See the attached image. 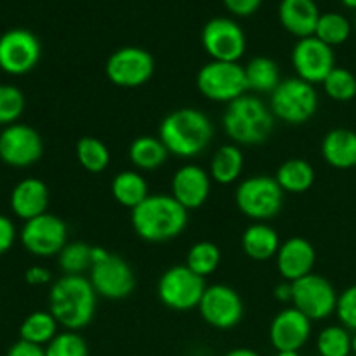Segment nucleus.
I'll return each instance as SVG.
<instances>
[{"label": "nucleus", "instance_id": "nucleus-1", "mask_svg": "<svg viewBox=\"0 0 356 356\" xmlns=\"http://www.w3.org/2000/svg\"><path fill=\"white\" fill-rule=\"evenodd\" d=\"M96 299L89 278L82 275H65L52 284L49 292V312L66 330H82L96 315Z\"/></svg>", "mask_w": 356, "mask_h": 356}, {"label": "nucleus", "instance_id": "nucleus-2", "mask_svg": "<svg viewBox=\"0 0 356 356\" xmlns=\"http://www.w3.org/2000/svg\"><path fill=\"white\" fill-rule=\"evenodd\" d=\"M131 222L139 238L152 243L169 242L184 232L188 211L172 195H149L132 209Z\"/></svg>", "mask_w": 356, "mask_h": 356}, {"label": "nucleus", "instance_id": "nucleus-3", "mask_svg": "<svg viewBox=\"0 0 356 356\" xmlns=\"http://www.w3.org/2000/svg\"><path fill=\"white\" fill-rule=\"evenodd\" d=\"M214 136L211 120L197 108H179L167 115L159 127V138L169 155L193 159L207 149Z\"/></svg>", "mask_w": 356, "mask_h": 356}, {"label": "nucleus", "instance_id": "nucleus-4", "mask_svg": "<svg viewBox=\"0 0 356 356\" xmlns=\"http://www.w3.org/2000/svg\"><path fill=\"white\" fill-rule=\"evenodd\" d=\"M275 115L257 96L243 94L228 104L222 127L236 145H261L273 131Z\"/></svg>", "mask_w": 356, "mask_h": 356}, {"label": "nucleus", "instance_id": "nucleus-5", "mask_svg": "<svg viewBox=\"0 0 356 356\" xmlns=\"http://www.w3.org/2000/svg\"><path fill=\"white\" fill-rule=\"evenodd\" d=\"M270 110L285 124H305L318 110V94L315 86L299 76L282 80L271 92Z\"/></svg>", "mask_w": 356, "mask_h": 356}, {"label": "nucleus", "instance_id": "nucleus-6", "mask_svg": "<svg viewBox=\"0 0 356 356\" xmlns=\"http://www.w3.org/2000/svg\"><path fill=\"white\" fill-rule=\"evenodd\" d=\"M284 190L271 176H252L243 179L235 191L238 211L257 222L275 218L284 207Z\"/></svg>", "mask_w": 356, "mask_h": 356}, {"label": "nucleus", "instance_id": "nucleus-7", "mask_svg": "<svg viewBox=\"0 0 356 356\" xmlns=\"http://www.w3.org/2000/svg\"><path fill=\"white\" fill-rule=\"evenodd\" d=\"M200 94L216 103H233L247 94L245 70L238 63L214 61L204 65L197 75Z\"/></svg>", "mask_w": 356, "mask_h": 356}, {"label": "nucleus", "instance_id": "nucleus-8", "mask_svg": "<svg viewBox=\"0 0 356 356\" xmlns=\"http://www.w3.org/2000/svg\"><path fill=\"white\" fill-rule=\"evenodd\" d=\"M207 289L205 278L198 277L186 264L172 266L160 277L159 299L165 308L174 312H190L198 308L204 292Z\"/></svg>", "mask_w": 356, "mask_h": 356}, {"label": "nucleus", "instance_id": "nucleus-9", "mask_svg": "<svg viewBox=\"0 0 356 356\" xmlns=\"http://www.w3.org/2000/svg\"><path fill=\"white\" fill-rule=\"evenodd\" d=\"M337 296L334 285L325 277L309 273L292 282V306L305 313L312 322L327 320L337 308Z\"/></svg>", "mask_w": 356, "mask_h": 356}, {"label": "nucleus", "instance_id": "nucleus-10", "mask_svg": "<svg viewBox=\"0 0 356 356\" xmlns=\"http://www.w3.org/2000/svg\"><path fill=\"white\" fill-rule=\"evenodd\" d=\"M155 72V59L146 49L122 47L106 61V76L111 83L124 89H134L148 82Z\"/></svg>", "mask_w": 356, "mask_h": 356}, {"label": "nucleus", "instance_id": "nucleus-11", "mask_svg": "<svg viewBox=\"0 0 356 356\" xmlns=\"http://www.w3.org/2000/svg\"><path fill=\"white\" fill-rule=\"evenodd\" d=\"M21 243L30 254L37 257L56 256L68 243V228L58 216L42 214L24 222L21 229Z\"/></svg>", "mask_w": 356, "mask_h": 356}, {"label": "nucleus", "instance_id": "nucleus-12", "mask_svg": "<svg viewBox=\"0 0 356 356\" xmlns=\"http://www.w3.org/2000/svg\"><path fill=\"white\" fill-rule=\"evenodd\" d=\"M42 47L31 31L14 28L0 37V70L9 75H26L40 61Z\"/></svg>", "mask_w": 356, "mask_h": 356}, {"label": "nucleus", "instance_id": "nucleus-13", "mask_svg": "<svg viewBox=\"0 0 356 356\" xmlns=\"http://www.w3.org/2000/svg\"><path fill=\"white\" fill-rule=\"evenodd\" d=\"M198 312L205 323L218 330H229L243 318V301L229 285L216 284L205 289Z\"/></svg>", "mask_w": 356, "mask_h": 356}, {"label": "nucleus", "instance_id": "nucleus-14", "mask_svg": "<svg viewBox=\"0 0 356 356\" xmlns=\"http://www.w3.org/2000/svg\"><path fill=\"white\" fill-rule=\"evenodd\" d=\"M44 155V141L33 127L26 124L7 125L0 132V160L6 165L24 169Z\"/></svg>", "mask_w": 356, "mask_h": 356}, {"label": "nucleus", "instance_id": "nucleus-15", "mask_svg": "<svg viewBox=\"0 0 356 356\" xmlns=\"http://www.w3.org/2000/svg\"><path fill=\"white\" fill-rule=\"evenodd\" d=\"M202 45L214 61L238 63L245 52V33L236 21L214 17L202 30Z\"/></svg>", "mask_w": 356, "mask_h": 356}, {"label": "nucleus", "instance_id": "nucleus-16", "mask_svg": "<svg viewBox=\"0 0 356 356\" xmlns=\"http://www.w3.org/2000/svg\"><path fill=\"white\" fill-rule=\"evenodd\" d=\"M89 280L97 296L111 301L127 298L136 287V277L131 264L115 254H108L103 261L92 264Z\"/></svg>", "mask_w": 356, "mask_h": 356}, {"label": "nucleus", "instance_id": "nucleus-17", "mask_svg": "<svg viewBox=\"0 0 356 356\" xmlns=\"http://www.w3.org/2000/svg\"><path fill=\"white\" fill-rule=\"evenodd\" d=\"M292 65L299 79L309 83H323L329 73L336 68V56L330 45L313 37L299 38L292 49Z\"/></svg>", "mask_w": 356, "mask_h": 356}, {"label": "nucleus", "instance_id": "nucleus-18", "mask_svg": "<svg viewBox=\"0 0 356 356\" xmlns=\"http://www.w3.org/2000/svg\"><path fill=\"white\" fill-rule=\"evenodd\" d=\"M312 337V320L298 308L282 309L270 325V343L277 351H299Z\"/></svg>", "mask_w": 356, "mask_h": 356}, {"label": "nucleus", "instance_id": "nucleus-19", "mask_svg": "<svg viewBox=\"0 0 356 356\" xmlns=\"http://www.w3.org/2000/svg\"><path fill=\"white\" fill-rule=\"evenodd\" d=\"M211 174L198 165H183L176 170L170 183L172 197L186 211L200 209L211 195Z\"/></svg>", "mask_w": 356, "mask_h": 356}, {"label": "nucleus", "instance_id": "nucleus-20", "mask_svg": "<svg viewBox=\"0 0 356 356\" xmlns=\"http://www.w3.org/2000/svg\"><path fill=\"white\" fill-rule=\"evenodd\" d=\"M277 268L282 278L287 282H298L299 278L312 273L316 261L315 247L301 236L289 238L277 252Z\"/></svg>", "mask_w": 356, "mask_h": 356}, {"label": "nucleus", "instance_id": "nucleus-21", "mask_svg": "<svg viewBox=\"0 0 356 356\" xmlns=\"http://www.w3.org/2000/svg\"><path fill=\"white\" fill-rule=\"evenodd\" d=\"M49 207V188L37 177H26L14 186L10 193V209L24 222L45 214Z\"/></svg>", "mask_w": 356, "mask_h": 356}, {"label": "nucleus", "instance_id": "nucleus-22", "mask_svg": "<svg viewBox=\"0 0 356 356\" xmlns=\"http://www.w3.org/2000/svg\"><path fill=\"white\" fill-rule=\"evenodd\" d=\"M278 16L289 33L299 38L313 37L320 19L315 0H282Z\"/></svg>", "mask_w": 356, "mask_h": 356}, {"label": "nucleus", "instance_id": "nucleus-23", "mask_svg": "<svg viewBox=\"0 0 356 356\" xmlns=\"http://www.w3.org/2000/svg\"><path fill=\"white\" fill-rule=\"evenodd\" d=\"M322 155L334 169L356 167V132L350 129H334L327 132L322 143Z\"/></svg>", "mask_w": 356, "mask_h": 356}, {"label": "nucleus", "instance_id": "nucleus-24", "mask_svg": "<svg viewBox=\"0 0 356 356\" xmlns=\"http://www.w3.org/2000/svg\"><path fill=\"white\" fill-rule=\"evenodd\" d=\"M280 238L277 229L266 222H254L243 232L242 250L254 261H268L277 256L280 249Z\"/></svg>", "mask_w": 356, "mask_h": 356}, {"label": "nucleus", "instance_id": "nucleus-25", "mask_svg": "<svg viewBox=\"0 0 356 356\" xmlns=\"http://www.w3.org/2000/svg\"><path fill=\"white\" fill-rule=\"evenodd\" d=\"M111 195L122 207L132 211L149 197L148 183L138 170H124L111 181Z\"/></svg>", "mask_w": 356, "mask_h": 356}, {"label": "nucleus", "instance_id": "nucleus-26", "mask_svg": "<svg viewBox=\"0 0 356 356\" xmlns=\"http://www.w3.org/2000/svg\"><path fill=\"white\" fill-rule=\"evenodd\" d=\"M169 152L160 138L139 136L129 146L131 163L139 170H156L165 163Z\"/></svg>", "mask_w": 356, "mask_h": 356}, {"label": "nucleus", "instance_id": "nucleus-27", "mask_svg": "<svg viewBox=\"0 0 356 356\" xmlns=\"http://www.w3.org/2000/svg\"><path fill=\"white\" fill-rule=\"evenodd\" d=\"M275 179L284 193H305L315 183V169L302 159H291L278 167Z\"/></svg>", "mask_w": 356, "mask_h": 356}, {"label": "nucleus", "instance_id": "nucleus-28", "mask_svg": "<svg viewBox=\"0 0 356 356\" xmlns=\"http://www.w3.org/2000/svg\"><path fill=\"white\" fill-rule=\"evenodd\" d=\"M243 170V153L236 145H225L218 148L211 160L209 174L219 184H233Z\"/></svg>", "mask_w": 356, "mask_h": 356}, {"label": "nucleus", "instance_id": "nucleus-29", "mask_svg": "<svg viewBox=\"0 0 356 356\" xmlns=\"http://www.w3.org/2000/svg\"><path fill=\"white\" fill-rule=\"evenodd\" d=\"M245 70V80L249 90L254 92H273L278 87L280 80V70L278 65L271 58L266 56H257L249 61V65L243 66Z\"/></svg>", "mask_w": 356, "mask_h": 356}, {"label": "nucleus", "instance_id": "nucleus-30", "mask_svg": "<svg viewBox=\"0 0 356 356\" xmlns=\"http://www.w3.org/2000/svg\"><path fill=\"white\" fill-rule=\"evenodd\" d=\"M58 327V320L52 316L51 312H33L19 325V337L21 341L37 346H47L59 334Z\"/></svg>", "mask_w": 356, "mask_h": 356}, {"label": "nucleus", "instance_id": "nucleus-31", "mask_svg": "<svg viewBox=\"0 0 356 356\" xmlns=\"http://www.w3.org/2000/svg\"><path fill=\"white\" fill-rule=\"evenodd\" d=\"M75 153L79 163L87 172L99 174L110 165V149L101 139L92 138V136H86V138L79 139Z\"/></svg>", "mask_w": 356, "mask_h": 356}, {"label": "nucleus", "instance_id": "nucleus-32", "mask_svg": "<svg viewBox=\"0 0 356 356\" xmlns=\"http://www.w3.org/2000/svg\"><path fill=\"white\" fill-rule=\"evenodd\" d=\"M219 264H221V250L216 243L204 240L191 245L188 250L186 266L198 277H209L218 270Z\"/></svg>", "mask_w": 356, "mask_h": 356}, {"label": "nucleus", "instance_id": "nucleus-33", "mask_svg": "<svg viewBox=\"0 0 356 356\" xmlns=\"http://www.w3.org/2000/svg\"><path fill=\"white\" fill-rule=\"evenodd\" d=\"M353 336L343 325H329L318 334L316 351L318 356H351Z\"/></svg>", "mask_w": 356, "mask_h": 356}, {"label": "nucleus", "instance_id": "nucleus-34", "mask_svg": "<svg viewBox=\"0 0 356 356\" xmlns=\"http://www.w3.org/2000/svg\"><path fill=\"white\" fill-rule=\"evenodd\" d=\"M351 35V24L343 14L339 13H325L320 14L318 24H316L315 37L322 40L323 44L330 45H341L350 38Z\"/></svg>", "mask_w": 356, "mask_h": 356}, {"label": "nucleus", "instance_id": "nucleus-35", "mask_svg": "<svg viewBox=\"0 0 356 356\" xmlns=\"http://www.w3.org/2000/svg\"><path fill=\"white\" fill-rule=\"evenodd\" d=\"M59 268L65 275H82L92 268V245L83 242L66 243L59 252Z\"/></svg>", "mask_w": 356, "mask_h": 356}, {"label": "nucleus", "instance_id": "nucleus-36", "mask_svg": "<svg viewBox=\"0 0 356 356\" xmlns=\"http://www.w3.org/2000/svg\"><path fill=\"white\" fill-rule=\"evenodd\" d=\"M323 89L330 99L341 101V103L351 101L356 96V76L350 70L336 66L323 80Z\"/></svg>", "mask_w": 356, "mask_h": 356}, {"label": "nucleus", "instance_id": "nucleus-37", "mask_svg": "<svg viewBox=\"0 0 356 356\" xmlns=\"http://www.w3.org/2000/svg\"><path fill=\"white\" fill-rule=\"evenodd\" d=\"M24 94L16 86L0 83V125L16 124L24 111Z\"/></svg>", "mask_w": 356, "mask_h": 356}, {"label": "nucleus", "instance_id": "nucleus-38", "mask_svg": "<svg viewBox=\"0 0 356 356\" xmlns=\"http://www.w3.org/2000/svg\"><path fill=\"white\" fill-rule=\"evenodd\" d=\"M45 356H89V346L79 332H59L45 346Z\"/></svg>", "mask_w": 356, "mask_h": 356}, {"label": "nucleus", "instance_id": "nucleus-39", "mask_svg": "<svg viewBox=\"0 0 356 356\" xmlns=\"http://www.w3.org/2000/svg\"><path fill=\"white\" fill-rule=\"evenodd\" d=\"M336 315L339 316L341 325L356 332V285L348 287L337 299Z\"/></svg>", "mask_w": 356, "mask_h": 356}, {"label": "nucleus", "instance_id": "nucleus-40", "mask_svg": "<svg viewBox=\"0 0 356 356\" xmlns=\"http://www.w3.org/2000/svg\"><path fill=\"white\" fill-rule=\"evenodd\" d=\"M16 242V226L7 216L0 214V256L9 252Z\"/></svg>", "mask_w": 356, "mask_h": 356}, {"label": "nucleus", "instance_id": "nucleus-41", "mask_svg": "<svg viewBox=\"0 0 356 356\" xmlns=\"http://www.w3.org/2000/svg\"><path fill=\"white\" fill-rule=\"evenodd\" d=\"M235 16H250L259 9L263 0H222Z\"/></svg>", "mask_w": 356, "mask_h": 356}, {"label": "nucleus", "instance_id": "nucleus-42", "mask_svg": "<svg viewBox=\"0 0 356 356\" xmlns=\"http://www.w3.org/2000/svg\"><path fill=\"white\" fill-rule=\"evenodd\" d=\"M24 280L31 287H42V285H47L52 280V273L44 266H30L24 271Z\"/></svg>", "mask_w": 356, "mask_h": 356}, {"label": "nucleus", "instance_id": "nucleus-43", "mask_svg": "<svg viewBox=\"0 0 356 356\" xmlns=\"http://www.w3.org/2000/svg\"><path fill=\"white\" fill-rule=\"evenodd\" d=\"M6 356H45V350L42 346H37V344L19 339L9 348Z\"/></svg>", "mask_w": 356, "mask_h": 356}, {"label": "nucleus", "instance_id": "nucleus-44", "mask_svg": "<svg viewBox=\"0 0 356 356\" xmlns=\"http://www.w3.org/2000/svg\"><path fill=\"white\" fill-rule=\"evenodd\" d=\"M273 296H275V299L280 302H292V284L291 282L284 280L282 284L275 285Z\"/></svg>", "mask_w": 356, "mask_h": 356}, {"label": "nucleus", "instance_id": "nucleus-45", "mask_svg": "<svg viewBox=\"0 0 356 356\" xmlns=\"http://www.w3.org/2000/svg\"><path fill=\"white\" fill-rule=\"evenodd\" d=\"M225 356H261L257 351L249 350V348H235V350L228 351Z\"/></svg>", "mask_w": 356, "mask_h": 356}, {"label": "nucleus", "instance_id": "nucleus-46", "mask_svg": "<svg viewBox=\"0 0 356 356\" xmlns=\"http://www.w3.org/2000/svg\"><path fill=\"white\" fill-rule=\"evenodd\" d=\"M277 356H301L299 351H277Z\"/></svg>", "mask_w": 356, "mask_h": 356}, {"label": "nucleus", "instance_id": "nucleus-47", "mask_svg": "<svg viewBox=\"0 0 356 356\" xmlns=\"http://www.w3.org/2000/svg\"><path fill=\"white\" fill-rule=\"evenodd\" d=\"M341 2L346 7H350V9H356V0H341Z\"/></svg>", "mask_w": 356, "mask_h": 356}, {"label": "nucleus", "instance_id": "nucleus-48", "mask_svg": "<svg viewBox=\"0 0 356 356\" xmlns=\"http://www.w3.org/2000/svg\"><path fill=\"white\" fill-rule=\"evenodd\" d=\"M351 351H353V355L356 356V332L353 334V339H351Z\"/></svg>", "mask_w": 356, "mask_h": 356}, {"label": "nucleus", "instance_id": "nucleus-49", "mask_svg": "<svg viewBox=\"0 0 356 356\" xmlns=\"http://www.w3.org/2000/svg\"><path fill=\"white\" fill-rule=\"evenodd\" d=\"M355 28H356V21H355Z\"/></svg>", "mask_w": 356, "mask_h": 356}]
</instances>
